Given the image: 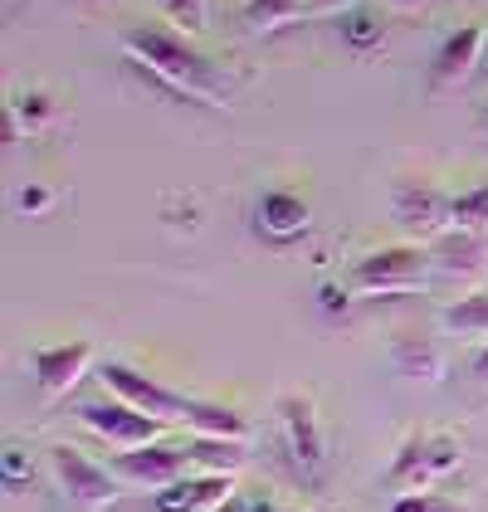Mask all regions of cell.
<instances>
[{
    "label": "cell",
    "mask_w": 488,
    "mask_h": 512,
    "mask_svg": "<svg viewBox=\"0 0 488 512\" xmlns=\"http://www.w3.org/2000/svg\"><path fill=\"white\" fill-rule=\"evenodd\" d=\"M118 44L142 74H152L176 98H191V103H205V108H225L230 103V83L220 79V69L181 30L157 25V20H132L118 35Z\"/></svg>",
    "instance_id": "1"
},
{
    "label": "cell",
    "mask_w": 488,
    "mask_h": 512,
    "mask_svg": "<svg viewBox=\"0 0 488 512\" xmlns=\"http://www.w3.org/2000/svg\"><path fill=\"white\" fill-rule=\"evenodd\" d=\"M435 274V254L430 244H415V239H401V244H381V249H366L362 259H352L347 269V283L352 293H415L425 288Z\"/></svg>",
    "instance_id": "2"
},
{
    "label": "cell",
    "mask_w": 488,
    "mask_h": 512,
    "mask_svg": "<svg viewBox=\"0 0 488 512\" xmlns=\"http://www.w3.org/2000/svg\"><path fill=\"white\" fill-rule=\"evenodd\" d=\"M49 464H54L59 488H64L83 512H108L118 503V473L103 469V464H93L83 449H74V444H54V449H49Z\"/></svg>",
    "instance_id": "3"
},
{
    "label": "cell",
    "mask_w": 488,
    "mask_h": 512,
    "mask_svg": "<svg viewBox=\"0 0 488 512\" xmlns=\"http://www.w3.org/2000/svg\"><path fill=\"white\" fill-rule=\"evenodd\" d=\"M391 215H396V225L406 230V239L430 244V239H440L449 230V196L435 181L401 176L396 191H391Z\"/></svg>",
    "instance_id": "4"
},
{
    "label": "cell",
    "mask_w": 488,
    "mask_h": 512,
    "mask_svg": "<svg viewBox=\"0 0 488 512\" xmlns=\"http://www.w3.org/2000/svg\"><path fill=\"white\" fill-rule=\"evenodd\" d=\"M79 420L88 430L98 434V439H108V444H118V449H142V444H157L166 430V420L157 415H142L137 405H127V400H83L79 405Z\"/></svg>",
    "instance_id": "5"
},
{
    "label": "cell",
    "mask_w": 488,
    "mask_h": 512,
    "mask_svg": "<svg viewBox=\"0 0 488 512\" xmlns=\"http://www.w3.org/2000/svg\"><path fill=\"white\" fill-rule=\"evenodd\" d=\"M103 386H108V395H118V400H127V405H137L142 415H157V420H166V425H181L186 420V395L166 391L162 381H152L147 371H137V366H127V361H103Z\"/></svg>",
    "instance_id": "6"
},
{
    "label": "cell",
    "mask_w": 488,
    "mask_h": 512,
    "mask_svg": "<svg viewBox=\"0 0 488 512\" xmlns=\"http://www.w3.org/2000/svg\"><path fill=\"white\" fill-rule=\"evenodd\" d=\"M108 469L118 473V483H132V488H152V493H162L171 483H181L186 469H191V454L181 449V444H142V449H122L118 459L108 464Z\"/></svg>",
    "instance_id": "7"
},
{
    "label": "cell",
    "mask_w": 488,
    "mask_h": 512,
    "mask_svg": "<svg viewBox=\"0 0 488 512\" xmlns=\"http://www.w3.org/2000/svg\"><path fill=\"white\" fill-rule=\"evenodd\" d=\"M93 366V347L88 342H64V347H35L30 352V371H35V391L40 400H59L79 386Z\"/></svg>",
    "instance_id": "8"
},
{
    "label": "cell",
    "mask_w": 488,
    "mask_h": 512,
    "mask_svg": "<svg viewBox=\"0 0 488 512\" xmlns=\"http://www.w3.org/2000/svg\"><path fill=\"white\" fill-rule=\"evenodd\" d=\"M279 430L288 439V454L298 459V469L318 473L323 469V425H318V405L313 395H279Z\"/></svg>",
    "instance_id": "9"
},
{
    "label": "cell",
    "mask_w": 488,
    "mask_h": 512,
    "mask_svg": "<svg viewBox=\"0 0 488 512\" xmlns=\"http://www.w3.org/2000/svg\"><path fill=\"white\" fill-rule=\"evenodd\" d=\"M484 54H488V30H479V25H459V30L435 49L430 88H435V93H449V88L469 83L474 79V69L484 64Z\"/></svg>",
    "instance_id": "10"
},
{
    "label": "cell",
    "mask_w": 488,
    "mask_h": 512,
    "mask_svg": "<svg viewBox=\"0 0 488 512\" xmlns=\"http://www.w3.org/2000/svg\"><path fill=\"white\" fill-rule=\"evenodd\" d=\"M254 220H259V230H264L269 239L288 244V239L308 235V225H313V205L298 196V191H264L259 205H254Z\"/></svg>",
    "instance_id": "11"
},
{
    "label": "cell",
    "mask_w": 488,
    "mask_h": 512,
    "mask_svg": "<svg viewBox=\"0 0 488 512\" xmlns=\"http://www.w3.org/2000/svg\"><path fill=\"white\" fill-rule=\"evenodd\" d=\"M235 493V478L225 473H196V478H181L157 493V512H210L220 508L225 498Z\"/></svg>",
    "instance_id": "12"
},
{
    "label": "cell",
    "mask_w": 488,
    "mask_h": 512,
    "mask_svg": "<svg viewBox=\"0 0 488 512\" xmlns=\"http://www.w3.org/2000/svg\"><path fill=\"white\" fill-rule=\"evenodd\" d=\"M191 434L201 439H235V444H249V420L230 405H215V400H191L186 405V420H181Z\"/></svg>",
    "instance_id": "13"
},
{
    "label": "cell",
    "mask_w": 488,
    "mask_h": 512,
    "mask_svg": "<svg viewBox=\"0 0 488 512\" xmlns=\"http://www.w3.org/2000/svg\"><path fill=\"white\" fill-rule=\"evenodd\" d=\"M391 361H396L406 376H420V381H445V352L435 347V337L401 332V337H396V347H391Z\"/></svg>",
    "instance_id": "14"
},
{
    "label": "cell",
    "mask_w": 488,
    "mask_h": 512,
    "mask_svg": "<svg viewBox=\"0 0 488 512\" xmlns=\"http://www.w3.org/2000/svg\"><path fill=\"white\" fill-rule=\"evenodd\" d=\"M440 327L459 342H488V288H469L464 298H454L440 313Z\"/></svg>",
    "instance_id": "15"
},
{
    "label": "cell",
    "mask_w": 488,
    "mask_h": 512,
    "mask_svg": "<svg viewBox=\"0 0 488 512\" xmlns=\"http://www.w3.org/2000/svg\"><path fill=\"white\" fill-rule=\"evenodd\" d=\"M54 93H44V88H25V93H15L10 98V108H5V127H10V137L15 132H44L49 122H54Z\"/></svg>",
    "instance_id": "16"
},
{
    "label": "cell",
    "mask_w": 488,
    "mask_h": 512,
    "mask_svg": "<svg viewBox=\"0 0 488 512\" xmlns=\"http://www.w3.org/2000/svg\"><path fill=\"white\" fill-rule=\"evenodd\" d=\"M186 454H191V469H201V473H225V478H235V473L244 469V444H235V439H191L186 444Z\"/></svg>",
    "instance_id": "17"
},
{
    "label": "cell",
    "mask_w": 488,
    "mask_h": 512,
    "mask_svg": "<svg viewBox=\"0 0 488 512\" xmlns=\"http://www.w3.org/2000/svg\"><path fill=\"white\" fill-rule=\"evenodd\" d=\"M430 254H435V269L440 274H469L479 264V235L445 230L440 239H430Z\"/></svg>",
    "instance_id": "18"
},
{
    "label": "cell",
    "mask_w": 488,
    "mask_h": 512,
    "mask_svg": "<svg viewBox=\"0 0 488 512\" xmlns=\"http://www.w3.org/2000/svg\"><path fill=\"white\" fill-rule=\"evenodd\" d=\"M449 230H464V235H484L488 230V181L449 196Z\"/></svg>",
    "instance_id": "19"
},
{
    "label": "cell",
    "mask_w": 488,
    "mask_h": 512,
    "mask_svg": "<svg viewBox=\"0 0 488 512\" xmlns=\"http://www.w3.org/2000/svg\"><path fill=\"white\" fill-rule=\"evenodd\" d=\"M293 20H303V0H244V25L254 35L284 30Z\"/></svg>",
    "instance_id": "20"
},
{
    "label": "cell",
    "mask_w": 488,
    "mask_h": 512,
    "mask_svg": "<svg viewBox=\"0 0 488 512\" xmlns=\"http://www.w3.org/2000/svg\"><path fill=\"white\" fill-rule=\"evenodd\" d=\"M425 449H430V434H410L406 444H401V454H396V464H391V483H396V488L430 483V478H425Z\"/></svg>",
    "instance_id": "21"
},
{
    "label": "cell",
    "mask_w": 488,
    "mask_h": 512,
    "mask_svg": "<svg viewBox=\"0 0 488 512\" xmlns=\"http://www.w3.org/2000/svg\"><path fill=\"white\" fill-rule=\"evenodd\" d=\"M342 35H347L352 49H371V44L386 35V20H381L376 10H352V20L342 25Z\"/></svg>",
    "instance_id": "22"
},
{
    "label": "cell",
    "mask_w": 488,
    "mask_h": 512,
    "mask_svg": "<svg viewBox=\"0 0 488 512\" xmlns=\"http://www.w3.org/2000/svg\"><path fill=\"white\" fill-rule=\"evenodd\" d=\"M459 469V444L449 434H430V449H425V478H445Z\"/></svg>",
    "instance_id": "23"
},
{
    "label": "cell",
    "mask_w": 488,
    "mask_h": 512,
    "mask_svg": "<svg viewBox=\"0 0 488 512\" xmlns=\"http://www.w3.org/2000/svg\"><path fill=\"white\" fill-rule=\"evenodd\" d=\"M162 10H166V20L171 25H181V35H201L205 30V0H162Z\"/></svg>",
    "instance_id": "24"
},
{
    "label": "cell",
    "mask_w": 488,
    "mask_h": 512,
    "mask_svg": "<svg viewBox=\"0 0 488 512\" xmlns=\"http://www.w3.org/2000/svg\"><path fill=\"white\" fill-rule=\"evenodd\" d=\"M391 512H459V508L445 503V498H435V493H401L391 503Z\"/></svg>",
    "instance_id": "25"
},
{
    "label": "cell",
    "mask_w": 488,
    "mask_h": 512,
    "mask_svg": "<svg viewBox=\"0 0 488 512\" xmlns=\"http://www.w3.org/2000/svg\"><path fill=\"white\" fill-rule=\"evenodd\" d=\"M49 205H54V191H49V186H25V191H20V210H25L30 220L49 215Z\"/></svg>",
    "instance_id": "26"
},
{
    "label": "cell",
    "mask_w": 488,
    "mask_h": 512,
    "mask_svg": "<svg viewBox=\"0 0 488 512\" xmlns=\"http://www.w3.org/2000/svg\"><path fill=\"white\" fill-rule=\"evenodd\" d=\"M5 478H10V483L30 478V459H25V449H20V444H5Z\"/></svg>",
    "instance_id": "27"
},
{
    "label": "cell",
    "mask_w": 488,
    "mask_h": 512,
    "mask_svg": "<svg viewBox=\"0 0 488 512\" xmlns=\"http://www.w3.org/2000/svg\"><path fill=\"white\" fill-rule=\"evenodd\" d=\"M352 5L357 0H303V15L318 20V15H337V10H352Z\"/></svg>",
    "instance_id": "28"
},
{
    "label": "cell",
    "mask_w": 488,
    "mask_h": 512,
    "mask_svg": "<svg viewBox=\"0 0 488 512\" xmlns=\"http://www.w3.org/2000/svg\"><path fill=\"white\" fill-rule=\"evenodd\" d=\"M469 376H474L479 386H488V342H479V352H474V361H469Z\"/></svg>",
    "instance_id": "29"
},
{
    "label": "cell",
    "mask_w": 488,
    "mask_h": 512,
    "mask_svg": "<svg viewBox=\"0 0 488 512\" xmlns=\"http://www.w3.org/2000/svg\"><path fill=\"white\" fill-rule=\"evenodd\" d=\"M318 298H323V308L327 313H337V308H347V293H342V288H332V283H327L323 293H318Z\"/></svg>",
    "instance_id": "30"
},
{
    "label": "cell",
    "mask_w": 488,
    "mask_h": 512,
    "mask_svg": "<svg viewBox=\"0 0 488 512\" xmlns=\"http://www.w3.org/2000/svg\"><path fill=\"white\" fill-rule=\"evenodd\" d=\"M210 512H249V498H235V493H230L220 508H210Z\"/></svg>",
    "instance_id": "31"
},
{
    "label": "cell",
    "mask_w": 488,
    "mask_h": 512,
    "mask_svg": "<svg viewBox=\"0 0 488 512\" xmlns=\"http://www.w3.org/2000/svg\"><path fill=\"white\" fill-rule=\"evenodd\" d=\"M249 512H279V508H274V503H264V498H254V503H249Z\"/></svg>",
    "instance_id": "32"
},
{
    "label": "cell",
    "mask_w": 488,
    "mask_h": 512,
    "mask_svg": "<svg viewBox=\"0 0 488 512\" xmlns=\"http://www.w3.org/2000/svg\"><path fill=\"white\" fill-rule=\"evenodd\" d=\"M391 10H410V5H420V0H386Z\"/></svg>",
    "instance_id": "33"
},
{
    "label": "cell",
    "mask_w": 488,
    "mask_h": 512,
    "mask_svg": "<svg viewBox=\"0 0 488 512\" xmlns=\"http://www.w3.org/2000/svg\"><path fill=\"white\" fill-rule=\"evenodd\" d=\"M479 122H484V127H488V103H484V113H479Z\"/></svg>",
    "instance_id": "34"
},
{
    "label": "cell",
    "mask_w": 488,
    "mask_h": 512,
    "mask_svg": "<svg viewBox=\"0 0 488 512\" xmlns=\"http://www.w3.org/2000/svg\"><path fill=\"white\" fill-rule=\"evenodd\" d=\"M5 5H20V0H5Z\"/></svg>",
    "instance_id": "35"
},
{
    "label": "cell",
    "mask_w": 488,
    "mask_h": 512,
    "mask_svg": "<svg viewBox=\"0 0 488 512\" xmlns=\"http://www.w3.org/2000/svg\"><path fill=\"white\" fill-rule=\"evenodd\" d=\"M484 59H488V54H484Z\"/></svg>",
    "instance_id": "36"
}]
</instances>
